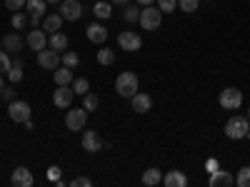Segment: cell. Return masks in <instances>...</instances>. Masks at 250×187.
<instances>
[{
  "instance_id": "1",
  "label": "cell",
  "mask_w": 250,
  "mask_h": 187,
  "mask_svg": "<svg viewBox=\"0 0 250 187\" xmlns=\"http://www.w3.org/2000/svg\"><path fill=\"white\" fill-rule=\"evenodd\" d=\"M250 130V120L243 117V115H233L230 120L225 122V135L230 140H243Z\"/></svg>"
},
{
  "instance_id": "2",
  "label": "cell",
  "mask_w": 250,
  "mask_h": 187,
  "mask_svg": "<svg viewBox=\"0 0 250 187\" xmlns=\"http://www.w3.org/2000/svg\"><path fill=\"white\" fill-rule=\"evenodd\" d=\"M115 93L120 97H133L138 93V75L135 73H120L115 80Z\"/></svg>"
},
{
  "instance_id": "3",
  "label": "cell",
  "mask_w": 250,
  "mask_h": 187,
  "mask_svg": "<svg viewBox=\"0 0 250 187\" xmlns=\"http://www.w3.org/2000/svg\"><path fill=\"white\" fill-rule=\"evenodd\" d=\"M138 23H140V28H145V30H158L160 23H163V13H160V8H150V5L140 8Z\"/></svg>"
},
{
  "instance_id": "4",
  "label": "cell",
  "mask_w": 250,
  "mask_h": 187,
  "mask_svg": "<svg viewBox=\"0 0 250 187\" xmlns=\"http://www.w3.org/2000/svg\"><path fill=\"white\" fill-rule=\"evenodd\" d=\"M85 125H88V110L85 108H70L65 112V128L68 130L80 132V130H85Z\"/></svg>"
},
{
  "instance_id": "5",
  "label": "cell",
  "mask_w": 250,
  "mask_h": 187,
  "mask_svg": "<svg viewBox=\"0 0 250 187\" xmlns=\"http://www.w3.org/2000/svg\"><path fill=\"white\" fill-rule=\"evenodd\" d=\"M218 102H220V108H225V110H238L243 105V93L238 88H225L220 93Z\"/></svg>"
},
{
  "instance_id": "6",
  "label": "cell",
  "mask_w": 250,
  "mask_h": 187,
  "mask_svg": "<svg viewBox=\"0 0 250 187\" xmlns=\"http://www.w3.org/2000/svg\"><path fill=\"white\" fill-rule=\"evenodd\" d=\"M8 115L13 122H25V120H30V105L25 100H13L8 105Z\"/></svg>"
},
{
  "instance_id": "7",
  "label": "cell",
  "mask_w": 250,
  "mask_h": 187,
  "mask_svg": "<svg viewBox=\"0 0 250 187\" xmlns=\"http://www.w3.org/2000/svg\"><path fill=\"white\" fill-rule=\"evenodd\" d=\"M118 45L123 50H128V53H135V50L143 48V37L138 33H133V30H125V33L118 35Z\"/></svg>"
},
{
  "instance_id": "8",
  "label": "cell",
  "mask_w": 250,
  "mask_h": 187,
  "mask_svg": "<svg viewBox=\"0 0 250 187\" xmlns=\"http://www.w3.org/2000/svg\"><path fill=\"white\" fill-rule=\"evenodd\" d=\"M73 88L70 85H58L55 88V93H53V105L55 108H62V110H65V108H70L73 105Z\"/></svg>"
},
{
  "instance_id": "9",
  "label": "cell",
  "mask_w": 250,
  "mask_h": 187,
  "mask_svg": "<svg viewBox=\"0 0 250 187\" xmlns=\"http://www.w3.org/2000/svg\"><path fill=\"white\" fill-rule=\"evenodd\" d=\"M45 35H48L45 30H40V28H33V30L28 33V37H25L28 48H30V50H35V53L45 50V48H48V37H45Z\"/></svg>"
},
{
  "instance_id": "10",
  "label": "cell",
  "mask_w": 250,
  "mask_h": 187,
  "mask_svg": "<svg viewBox=\"0 0 250 187\" xmlns=\"http://www.w3.org/2000/svg\"><path fill=\"white\" fill-rule=\"evenodd\" d=\"M58 13L62 15V20H80L83 15V5L78 3V0H62Z\"/></svg>"
},
{
  "instance_id": "11",
  "label": "cell",
  "mask_w": 250,
  "mask_h": 187,
  "mask_svg": "<svg viewBox=\"0 0 250 187\" xmlns=\"http://www.w3.org/2000/svg\"><path fill=\"white\" fill-rule=\"evenodd\" d=\"M38 65L45 68V70H55L60 65V53H55L53 48H45L38 53Z\"/></svg>"
},
{
  "instance_id": "12",
  "label": "cell",
  "mask_w": 250,
  "mask_h": 187,
  "mask_svg": "<svg viewBox=\"0 0 250 187\" xmlns=\"http://www.w3.org/2000/svg\"><path fill=\"white\" fill-rule=\"evenodd\" d=\"M83 148H85V152H98L103 148H108V145L103 142V137L95 130H85L83 132Z\"/></svg>"
},
{
  "instance_id": "13",
  "label": "cell",
  "mask_w": 250,
  "mask_h": 187,
  "mask_svg": "<svg viewBox=\"0 0 250 187\" xmlns=\"http://www.w3.org/2000/svg\"><path fill=\"white\" fill-rule=\"evenodd\" d=\"M10 182H13L15 187H33L35 177H33V172H30L28 168H15L13 175H10Z\"/></svg>"
},
{
  "instance_id": "14",
  "label": "cell",
  "mask_w": 250,
  "mask_h": 187,
  "mask_svg": "<svg viewBox=\"0 0 250 187\" xmlns=\"http://www.w3.org/2000/svg\"><path fill=\"white\" fill-rule=\"evenodd\" d=\"M130 105H133L135 112L145 115V112H150V108H153V97H150L148 93H135V95L130 97Z\"/></svg>"
},
{
  "instance_id": "15",
  "label": "cell",
  "mask_w": 250,
  "mask_h": 187,
  "mask_svg": "<svg viewBox=\"0 0 250 187\" xmlns=\"http://www.w3.org/2000/svg\"><path fill=\"white\" fill-rule=\"evenodd\" d=\"M85 35H88V40L90 43H95V45H103L108 40V28H103L100 23H90L88 28H85Z\"/></svg>"
},
{
  "instance_id": "16",
  "label": "cell",
  "mask_w": 250,
  "mask_h": 187,
  "mask_svg": "<svg viewBox=\"0 0 250 187\" xmlns=\"http://www.w3.org/2000/svg\"><path fill=\"white\" fill-rule=\"evenodd\" d=\"M163 182H165V187H185L188 185V177L180 170H170V172L163 175Z\"/></svg>"
},
{
  "instance_id": "17",
  "label": "cell",
  "mask_w": 250,
  "mask_h": 187,
  "mask_svg": "<svg viewBox=\"0 0 250 187\" xmlns=\"http://www.w3.org/2000/svg\"><path fill=\"white\" fill-rule=\"evenodd\" d=\"M23 37H20L18 33H8L5 37H3V50H8V53H20L23 50Z\"/></svg>"
},
{
  "instance_id": "18",
  "label": "cell",
  "mask_w": 250,
  "mask_h": 187,
  "mask_svg": "<svg viewBox=\"0 0 250 187\" xmlns=\"http://www.w3.org/2000/svg\"><path fill=\"white\" fill-rule=\"evenodd\" d=\"M235 182V177L228 172V170H215V172H210V180H208V185L210 187H218V185H233Z\"/></svg>"
},
{
  "instance_id": "19",
  "label": "cell",
  "mask_w": 250,
  "mask_h": 187,
  "mask_svg": "<svg viewBox=\"0 0 250 187\" xmlns=\"http://www.w3.org/2000/svg\"><path fill=\"white\" fill-rule=\"evenodd\" d=\"M48 48H53L55 53H65V48H68V35H62L60 30L53 33V35L48 37Z\"/></svg>"
},
{
  "instance_id": "20",
  "label": "cell",
  "mask_w": 250,
  "mask_h": 187,
  "mask_svg": "<svg viewBox=\"0 0 250 187\" xmlns=\"http://www.w3.org/2000/svg\"><path fill=\"white\" fill-rule=\"evenodd\" d=\"M60 28H62V15H60V13H55V15H45V20H43V30H45L48 35L58 33Z\"/></svg>"
},
{
  "instance_id": "21",
  "label": "cell",
  "mask_w": 250,
  "mask_h": 187,
  "mask_svg": "<svg viewBox=\"0 0 250 187\" xmlns=\"http://www.w3.org/2000/svg\"><path fill=\"white\" fill-rule=\"evenodd\" d=\"M53 80H55V85H70V82L75 80L73 77V68H55V75H53Z\"/></svg>"
},
{
  "instance_id": "22",
  "label": "cell",
  "mask_w": 250,
  "mask_h": 187,
  "mask_svg": "<svg viewBox=\"0 0 250 187\" xmlns=\"http://www.w3.org/2000/svg\"><path fill=\"white\" fill-rule=\"evenodd\" d=\"M163 182V172L158 170V168H148L143 172V185L145 187H155V185H160Z\"/></svg>"
},
{
  "instance_id": "23",
  "label": "cell",
  "mask_w": 250,
  "mask_h": 187,
  "mask_svg": "<svg viewBox=\"0 0 250 187\" xmlns=\"http://www.w3.org/2000/svg\"><path fill=\"white\" fill-rule=\"evenodd\" d=\"M45 3H48V0H25V10H28V15L45 18Z\"/></svg>"
},
{
  "instance_id": "24",
  "label": "cell",
  "mask_w": 250,
  "mask_h": 187,
  "mask_svg": "<svg viewBox=\"0 0 250 187\" xmlns=\"http://www.w3.org/2000/svg\"><path fill=\"white\" fill-rule=\"evenodd\" d=\"M93 13H95L98 20H108V18L113 15V3H110V0H108V3H95Z\"/></svg>"
},
{
  "instance_id": "25",
  "label": "cell",
  "mask_w": 250,
  "mask_h": 187,
  "mask_svg": "<svg viewBox=\"0 0 250 187\" xmlns=\"http://www.w3.org/2000/svg\"><path fill=\"white\" fill-rule=\"evenodd\" d=\"M138 18H140V5H123V20L125 23H138Z\"/></svg>"
},
{
  "instance_id": "26",
  "label": "cell",
  "mask_w": 250,
  "mask_h": 187,
  "mask_svg": "<svg viewBox=\"0 0 250 187\" xmlns=\"http://www.w3.org/2000/svg\"><path fill=\"white\" fill-rule=\"evenodd\" d=\"M70 88H73L75 95H85V93H90V82H88L85 77H75V80L70 82Z\"/></svg>"
},
{
  "instance_id": "27",
  "label": "cell",
  "mask_w": 250,
  "mask_h": 187,
  "mask_svg": "<svg viewBox=\"0 0 250 187\" xmlns=\"http://www.w3.org/2000/svg\"><path fill=\"white\" fill-rule=\"evenodd\" d=\"M98 62H100V65H113V62H115V53L110 50V48H100L98 50Z\"/></svg>"
},
{
  "instance_id": "28",
  "label": "cell",
  "mask_w": 250,
  "mask_h": 187,
  "mask_svg": "<svg viewBox=\"0 0 250 187\" xmlns=\"http://www.w3.org/2000/svg\"><path fill=\"white\" fill-rule=\"evenodd\" d=\"M98 105H100V97H98V95H93V93H85V95H83V108H85L88 112L98 110Z\"/></svg>"
},
{
  "instance_id": "29",
  "label": "cell",
  "mask_w": 250,
  "mask_h": 187,
  "mask_svg": "<svg viewBox=\"0 0 250 187\" xmlns=\"http://www.w3.org/2000/svg\"><path fill=\"white\" fill-rule=\"evenodd\" d=\"M60 62H62L65 68H78L80 55H78V53H73V50H65V53H62V57H60Z\"/></svg>"
},
{
  "instance_id": "30",
  "label": "cell",
  "mask_w": 250,
  "mask_h": 187,
  "mask_svg": "<svg viewBox=\"0 0 250 187\" xmlns=\"http://www.w3.org/2000/svg\"><path fill=\"white\" fill-rule=\"evenodd\" d=\"M8 77H10V82H20V80H23V62L13 60V68L8 70Z\"/></svg>"
},
{
  "instance_id": "31",
  "label": "cell",
  "mask_w": 250,
  "mask_h": 187,
  "mask_svg": "<svg viewBox=\"0 0 250 187\" xmlns=\"http://www.w3.org/2000/svg\"><path fill=\"white\" fill-rule=\"evenodd\" d=\"M235 185L238 187H250V168H240V172L235 175Z\"/></svg>"
},
{
  "instance_id": "32",
  "label": "cell",
  "mask_w": 250,
  "mask_h": 187,
  "mask_svg": "<svg viewBox=\"0 0 250 187\" xmlns=\"http://www.w3.org/2000/svg\"><path fill=\"white\" fill-rule=\"evenodd\" d=\"M10 25H13L15 30H23V28L28 25V18H25L23 13H20V10H18V13H13V20H10Z\"/></svg>"
},
{
  "instance_id": "33",
  "label": "cell",
  "mask_w": 250,
  "mask_h": 187,
  "mask_svg": "<svg viewBox=\"0 0 250 187\" xmlns=\"http://www.w3.org/2000/svg\"><path fill=\"white\" fill-rule=\"evenodd\" d=\"M10 68H13V60H10L8 50H0V75H3V73H8Z\"/></svg>"
},
{
  "instance_id": "34",
  "label": "cell",
  "mask_w": 250,
  "mask_h": 187,
  "mask_svg": "<svg viewBox=\"0 0 250 187\" xmlns=\"http://www.w3.org/2000/svg\"><path fill=\"white\" fill-rule=\"evenodd\" d=\"M155 3H158L160 13H173V10H178V0H155Z\"/></svg>"
},
{
  "instance_id": "35",
  "label": "cell",
  "mask_w": 250,
  "mask_h": 187,
  "mask_svg": "<svg viewBox=\"0 0 250 187\" xmlns=\"http://www.w3.org/2000/svg\"><path fill=\"white\" fill-rule=\"evenodd\" d=\"M178 8L183 13H195L198 10V0H178Z\"/></svg>"
},
{
  "instance_id": "36",
  "label": "cell",
  "mask_w": 250,
  "mask_h": 187,
  "mask_svg": "<svg viewBox=\"0 0 250 187\" xmlns=\"http://www.w3.org/2000/svg\"><path fill=\"white\" fill-rule=\"evenodd\" d=\"M5 8L13 10V13H18V10L25 8V0H5Z\"/></svg>"
},
{
  "instance_id": "37",
  "label": "cell",
  "mask_w": 250,
  "mask_h": 187,
  "mask_svg": "<svg viewBox=\"0 0 250 187\" xmlns=\"http://www.w3.org/2000/svg\"><path fill=\"white\" fill-rule=\"evenodd\" d=\"M93 182H90V177H75V180H70V187H90Z\"/></svg>"
},
{
  "instance_id": "38",
  "label": "cell",
  "mask_w": 250,
  "mask_h": 187,
  "mask_svg": "<svg viewBox=\"0 0 250 187\" xmlns=\"http://www.w3.org/2000/svg\"><path fill=\"white\" fill-rule=\"evenodd\" d=\"M48 180L58 182V180H60V168H50V170H48Z\"/></svg>"
},
{
  "instance_id": "39",
  "label": "cell",
  "mask_w": 250,
  "mask_h": 187,
  "mask_svg": "<svg viewBox=\"0 0 250 187\" xmlns=\"http://www.w3.org/2000/svg\"><path fill=\"white\" fill-rule=\"evenodd\" d=\"M3 97H5L8 102H13V100H15V90H13V88H3Z\"/></svg>"
},
{
  "instance_id": "40",
  "label": "cell",
  "mask_w": 250,
  "mask_h": 187,
  "mask_svg": "<svg viewBox=\"0 0 250 187\" xmlns=\"http://www.w3.org/2000/svg\"><path fill=\"white\" fill-rule=\"evenodd\" d=\"M28 25H30V28H40V18L30 15V18H28Z\"/></svg>"
},
{
  "instance_id": "41",
  "label": "cell",
  "mask_w": 250,
  "mask_h": 187,
  "mask_svg": "<svg viewBox=\"0 0 250 187\" xmlns=\"http://www.w3.org/2000/svg\"><path fill=\"white\" fill-rule=\"evenodd\" d=\"M150 3H155V0H135V5H140V8H145V5H150Z\"/></svg>"
},
{
  "instance_id": "42",
  "label": "cell",
  "mask_w": 250,
  "mask_h": 187,
  "mask_svg": "<svg viewBox=\"0 0 250 187\" xmlns=\"http://www.w3.org/2000/svg\"><path fill=\"white\" fill-rule=\"evenodd\" d=\"M110 3H113V5H128L130 0H110Z\"/></svg>"
},
{
  "instance_id": "43",
  "label": "cell",
  "mask_w": 250,
  "mask_h": 187,
  "mask_svg": "<svg viewBox=\"0 0 250 187\" xmlns=\"http://www.w3.org/2000/svg\"><path fill=\"white\" fill-rule=\"evenodd\" d=\"M48 3H50V5H60V3H62V0H48Z\"/></svg>"
},
{
  "instance_id": "44",
  "label": "cell",
  "mask_w": 250,
  "mask_h": 187,
  "mask_svg": "<svg viewBox=\"0 0 250 187\" xmlns=\"http://www.w3.org/2000/svg\"><path fill=\"white\" fill-rule=\"evenodd\" d=\"M3 88H5V85H3V75H0V95H3Z\"/></svg>"
},
{
  "instance_id": "45",
  "label": "cell",
  "mask_w": 250,
  "mask_h": 187,
  "mask_svg": "<svg viewBox=\"0 0 250 187\" xmlns=\"http://www.w3.org/2000/svg\"><path fill=\"white\" fill-rule=\"evenodd\" d=\"M245 137H248V140H250V130H248V135H245Z\"/></svg>"
},
{
  "instance_id": "46",
  "label": "cell",
  "mask_w": 250,
  "mask_h": 187,
  "mask_svg": "<svg viewBox=\"0 0 250 187\" xmlns=\"http://www.w3.org/2000/svg\"><path fill=\"white\" fill-rule=\"evenodd\" d=\"M248 120H250V108H248Z\"/></svg>"
}]
</instances>
